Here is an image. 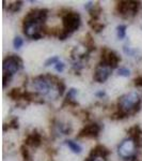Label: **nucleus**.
Returning <instances> with one entry per match:
<instances>
[{
	"label": "nucleus",
	"mask_w": 142,
	"mask_h": 161,
	"mask_svg": "<svg viewBox=\"0 0 142 161\" xmlns=\"http://www.w3.org/2000/svg\"><path fill=\"white\" fill-rule=\"evenodd\" d=\"M23 45H24V41H23V39L20 37H15L14 40H13V46H14V48L19 50Z\"/></svg>",
	"instance_id": "412c9836"
},
{
	"label": "nucleus",
	"mask_w": 142,
	"mask_h": 161,
	"mask_svg": "<svg viewBox=\"0 0 142 161\" xmlns=\"http://www.w3.org/2000/svg\"><path fill=\"white\" fill-rule=\"evenodd\" d=\"M20 150H22V157H23V160L24 161H32V156H31V153L29 148H28L27 145H23L20 147Z\"/></svg>",
	"instance_id": "dca6fc26"
},
{
	"label": "nucleus",
	"mask_w": 142,
	"mask_h": 161,
	"mask_svg": "<svg viewBox=\"0 0 142 161\" xmlns=\"http://www.w3.org/2000/svg\"><path fill=\"white\" fill-rule=\"evenodd\" d=\"M120 61H121V57L115 52L109 50L107 47H104L102 50V55H100V61H99L100 64H104L113 70L118 68Z\"/></svg>",
	"instance_id": "0eeeda50"
},
{
	"label": "nucleus",
	"mask_w": 142,
	"mask_h": 161,
	"mask_svg": "<svg viewBox=\"0 0 142 161\" xmlns=\"http://www.w3.org/2000/svg\"><path fill=\"white\" fill-rule=\"evenodd\" d=\"M118 74L120 75V76L127 77V76H129V75H130V71H129V69L122 67V68H119L118 69Z\"/></svg>",
	"instance_id": "4be33fe9"
},
{
	"label": "nucleus",
	"mask_w": 142,
	"mask_h": 161,
	"mask_svg": "<svg viewBox=\"0 0 142 161\" xmlns=\"http://www.w3.org/2000/svg\"><path fill=\"white\" fill-rule=\"evenodd\" d=\"M9 128L12 129H18V118L13 117L9 123Z\"/></svg>",
	"instance_id": "5701e85b"
},
{
	"label": "nucleus",
	"mask_w": 142,
	"mask_h": 161,
	"mask_svg": "<svg viewBox=\"0 0 142 161\" xmlns=\"http://www.w3.org/2000/svg\"><path fill=\"white\" fill-rule=\"evenodd\" d=\"M95 96H96L97 98H100V99H103V98L106 96V92H104V90H99V92H97L96 93H95Z\"/></svg>",
	"instance_id": "a878e982"
},
{
	"label": "nucleus",
	"mask_w": 142,
	"mask_h": 161,
	"mask_svg": "<svg viewBox=\"0 0 142 161\" xmlns=\"http://www.w3.org/2000/svg\"><path fill=\"white\" fill-rule=\"evenodd\" d=\"M111 72H112V69L110 68V67L99 62V64H97L96 68L94 70L93 80L97 83H105L106 80L109 79L110 75H111Z\"/></svg>",
	"instance_id": "1a4fd4ad"
},
{
	"label": "nucleus",
	"mask_w": 142,
	"mask_h": 161,
	"mask_svg": "<svg viewBox=\"0 0 142 161\" xmlns=\"http://www.w3.org/2000/svg\"><path fill=\"white\" fill-rule=\"evenodd\" d=\"M137 146L133 139L127 137L123 140L118 146V153L119 156L123 160L126 161H136L137 160Z\"/></svg>",
	"instance_id": "423d86ee"
},
{
	"label": "nucleus",
	"mask_w": 142,
	"mask_h": 161,
	"mask_svg": "<svg viewBox=\"0 0 142 161\" xmlns=\"http://www.w3.org/2000/svg\"><path fill=\"white\" fill-rule=\"evenodd\" d=\"M84 45H86L88 54H90L91 52L95 50V43H94V41H93V39L90 33H88L86 36V38H84Z\"/></svg>",
	"instance_id": "2eb2a0df"
},
{
	"label": "nucleus",
	"mask_w": 142,
	"mask_h": 161,
	"mask_svg": "<svg viewBox=\"0 0 142 161\" xmlns=\"http://www.w3.org/2000/svg\"><path fill=\"white\" fill-rule=\"evenodd\" d=\"M100 130H102V127L97 123L88 124L79 131V133L77 134V139H82V137L96 139V137L99 136Z\"/></svg>",
	"instance_id": "6e6552de"
},
{
	"label": "nucleus",
	"mask_w": 142,
	"mask_h": 161,
	"mask_svg": "<svg viewBox=\"0 0 142 161\" xmlns=\"http://www.w3.org/2000/svg\"><path fill=\"white\" fill-rule=\"evenodd\" d=\"M59 61H60V58H59L58 56H53V57H49V58L45 61L44 66H45V67H50L51 64H55V66H56Z\"/></svg>",
	"instance_id": "aec40b11"
},
{
	"label": "nucleus",
	"mask_w": 142,
	"mask_h": 161,
	"mask_svg": "<svg viewBox=\"0 0 142 161\" xmlns=\"http://www.w3.org/2000/svg\"><path fill=\"white\" fill-rule=\"evenodd\" d=\"M126 29H127V26L126 25H119L117 27V36H118V39L120 40H123L124 38L126 37Z\"/></svg>",
	"instance_id": "6ab92c4d"
},
{
	"label": "nucleus",
	"mask_w": 142,
	"mask_h": 161,
	"mask_svg": "<svg viewBox=\"0 0 142 161\" xmlns=\"http://www.w3.org/2000/svg\"><path fill=\"white\" fill-rule=\"evenodd\" d=\"M128 137L133 139V141L135 142L137 148H141L142 147V129L138 125L131 127L128 129Z\"/></svg>",
	"instance_id": "9b49d317"
},
{
	"label": "nucleus",
	"mask_w": 142,
	"mask_h": 161,
	"mask_svg": "<svg viewBox=\"0 0 142 161\" xmlns=\"http://www.w3.org/2000/svg\"><path fill=\"white\" fill-rule=\"evenodd\" d=\"M24 68V62L22 58L17 55H9L3 59L2 62V87L7 88L8 84L11 83V80L15 73Z\"/></svg>",
	"instance_id": "7ed1b4c3"
},
{
	"label": "nucleus",
	"mask_w": 142,
	"mask_h": 161,
	"mask_svg": "<svg viewBox=\"0 0 142 161\" xmlns=\"http://www.w3.org/2000/svg\"><path fill=\"white\" fill-rule=\"evenodd\" d=\"M42 136L41 133H38L37 130H34L33 132H31L27 136V137L25 139V145H27L28 147H34V148H38V147L41 146L42 144Z\"/></svg>",
	"instance_id": "9d476101"
},
{
	"label": "nucleus",
	"mask_w": 142,
	"mask_h": 161,
	"mask_svg": "<svg viewBox=\"0 0 142 161\" xmlns=\"http://www.w3.org/2000/svg\"><path fill=\"white\" fill-rule=\"evenodd\" d=\"M64 144H65L66 146H68V148L74 153V154H80V153L82 152V148H81L80 145L77 144L76 142L72 141V140H66V141L64 142Z\"/></svg>",
	"instance_id": "4468645a"
},
{
	"label": "nucleus",
	"mask_w": 142,
	"mask_h": 161,
	"mask_svg": "<svg viewBox=\"0 0 142 161\" xmlns=\"http://www.w3.org/2000/svg\"><path fill=\"white\" fill-rule=\"evenodd\" d=\"M23 3H24L23 1H15V2H13V3H10L9 7H8V11H10L12 13L18 12L19 10L22 9Z\"/></svg>",
	"instance_id": "a211bd4d"
},
{
	"label": "nucleus",
	"mask_w": 142,
	"mask_h": 161,
	"mask_svg": "<svg viewBox=\"0 0 142 161\" xmlns=\"http://www.w3.org/2000/svg\"><path fill=\"white\" fill-rule=\"evenodd\" d=\"M141 9V2L139 1H119L117 3V12L123 19H131L136 16Z\"/></svg>",
	"instance_id": "39448f33"
},
{
	"label": "nucleus",
	"mask_w": 142,
	"mask_h": 161,
	"mask_svg": "<svg viewBox=\"0 0 142 161\" xmlns=\"http://www.w3.org/2000/svg\"><path fill=\"white\" fill-rule=\"evenodd\" d=\"M62 16V25L63 28L60 31L59 40L64 41L66 40L72 33L75 32L77 29H79L81 25V17L79 13L74 11H66V13L61 15Z\"/></svg>",
	"instance_id": "20e7f679"
},
{
	"label": "nucleus",
	"mask_w": 142,
	"mask_h": 161,
	"mask_svg": "<svg viewBox=\"0 0 142 161\" xmlns=\"http://www.w3.org/2000/svg\"><path fill=\"white\" fill-rule=\"evenodd\" d=\"M47 9H33L26 14L23 19V30L27 38L40 40L44 37V26L48 16Z\"/></svg>",
	"instance_id": "f257e3e1"
},
{
	"label": "nucleus",
	"mask_w": 142,
	"mask_h": 161,
	"mask_svg": "<svg viewBox=\"0 0 142 161\" xmlns=\"http://www.w3.org/2000/svg\"><path fill=\"white\" fill-rule=\"evenodd\" d=\"M134 85L136 87H142V75H139L134 80Z\"/></svg>",
	"instance_id": "393cba45"
},
{
	"label": "nucleus",
	"mask_w": 142,
	"mask_h": 161,
	"mask_svg": "<svg viewBox=\"0 0 142 161\" xmlns=\"http://www.w3.org/2000/svg\"><path fill=\"white\" fill-rule=\"evenodd\" d=\"M88 12H89L90 16H91V20H99L103 10H102V7L99 6V3H94L93 7Z\"/></svg>",
	"instance_id": "ddd939ff"
},
{
	"label": "nucleus",
	"mask_w": 142,
	"mask_h": 161,
	"mask_svg": "<svg viewBox=\"0 0 142 161\" xmlns=\"http://www.w3.org/2000/svg\"><path fill=\"white\" fill-rule=\"evenodd\" d=\"M89 25H90V27H91L92 29L94 30L95 32H97V33L100 32V31L105 28V25L102 24V23H99V20H91V19H90Z\"/></svg>",
	"instance_id": "f3484780"
},
{
	"label": "nucleus",
	"mask_w": 142,
	"mask_h": 161,
	"mask_svg": "<svg viewBox=\"0 0 142 161\" xmlns=\"http://www.w3.org/2000/svg\"><path fill=\"white\" fill-rule=\"evenodd\" d=\"M64 69H65V64H64L63 62H61V61H59L58 64H57L56 66H55V70H56L57 72H59V73L63 72Z\"/></svg>",
	"instance_id": "b1692460"
},
{
	"label": "nucleus",
	"mask_w": 142,
	"mask_h": 161,
	"mask_svg": "<svg viewBox=\"0 0 142 161\" xmlns=\"http://www.w3.org/2000/svg\"><path fill=\"white\" fill-rule=\"evenodd\" d=\"M141 102L140 96L136 92H131L119 98L117 108L129 117L131 115H136L141 110Z\"/></svg>",
	"instance_id": "f03ea898"
},
{
	"label": "nucleus",
	"mask_w": 142,
	"mask_h": 161,
	"mask_svg": "<svg viewBox=\"0 0 142 161\" xmlns=\"http://www.w3.org/2000/svg\"><path fill=\"white\" fill-rule=\"evenodd\" d=\"M110 154H111V152L107 147H105L104 145H96L94 148H92L89 156L95 158V159H97V158H106L107 159V157Z\"/></svg>",
	"instance_id": "f8f14e48"
}]
</instances>
